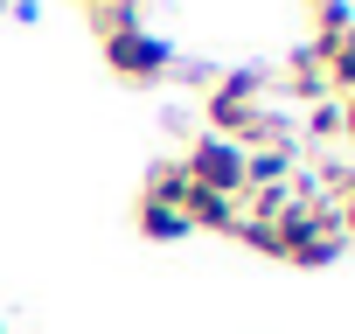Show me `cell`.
Masks as SVG:
<instances>
[{"instance_id":"2","label":"cell","mask_w":355,"mask_h":334,"mask_svg":"<svg viewBox=\"0 0 355 334\" xmlns=\"http://www.w3.org/2000/svg\"><path fill=\"white\" fill-rule=\"evenodd\" d=\"M98 49H105L112 77H125V84H153V77H167V70H174V49H167V42L146 28V21L105 28V35H98Z\"/></svg>"},{"instance_id":"3","label":"cell","mask_w":355,"mask_h":334,"mask_svg":"<svg viewBox=\"0 0 355 334\" xmlns=\"http://www.w3.org/2000/svg\"><path fill=\"white\" fill-rule=\"evenodd\" d=\"M189 182L196 188H209V195H237L244 202V146L237 139H223V132H202L196 146H189Z\"/></svg>"},{"instance_id":"8","label":"cell","mask_w":355,"mask_h":334,"mask_svg":"<svg viewBox=\"0 0 355 334\" xmlns=\"http://www.w3.org/2000/svg\"><path fill=\"white\" fill-rule=\"evenodd\" d=\"M306 139H341V98H313L306 105Z\"/></svg>"},{"instance_id":"10","label":"cell","mask_w":355,"mask_h":334,"mask_svg":"<svg viewBox=\"0 0 355 334\" xmlns=\"http://www.w3.org/2000/svg\"><path fill=\"white\" fill-rule=\"evenodd\" d=\"M341 139L355 146V98H341Z\"/></svg>"},{"instance_id":"6","label":"cell","mask_w":355,"mask_h":334,"mask_svg":"<svg viewBox=\"0 0 355 334\" xmlns=\"http://www.w3.org/2000/svg\"><path fill=\"white\" fill-rule=\"evenodd\" d=\"M189 195H196L189 167H182V160H167V167H153V175H146V195H139V202H167V209H182V216H189Z\"/></svg>"},{"instance_id":"5","label":"cell","mask_w":355,"mask_h":334,"mask_svg":"<svg viewBox=\"0 0 355 334\" xmlns=\"http://www.w3.org/2000/svg\"><path fill=\"white\" fill-rule=\"evenodd\" d=\"M237 216H244V202L237 195H209V188H196L189 195V230H237Z\"/></svg>"},{"instance_id":"9","label":"cell","mask_w":355,"mask_h":334,"mask_svg":"<svg viewBox=\"0 0 355 334\" xmlns=\"http://www.w3.org/2000/svg\"><path fill=\"white\" fill-rule=\"evenodd\" d=\"M334 209H341V237H355V188H348V195H341Z\"/></svg>"},{"instance_id":"12","label":"cell","mask_w":355,"mask_h":334,"mask_svg":"<svg viewBox=\"0 0 355 334\" xmlns=\"http://www.w3.org/2000/svg\"><path fill=\"white\" fill-rule=\"evenodd\" d=\"M91 8H105V0H91Z\"/></svg>"},{"instance_id":"1","label":"cell","mask_w":355,"mask_h":334,"mask_svg":"<svg viewBox=\"0 0 355 334\" xmlns=\"http://www.w3.org/2000/svg\"><path fill=\"white\" fill-rule=\"evenodd\" d=\"M272 244H279V258H293V265H327V258L341 251V209L293 195V202L272 216Z\"/></svg>"},{"instance_id":"4","label":"cell","mask_w":355,"mask_h":334,"mask_svg":"<svg viewBox=\"0 0 355 334\" xmlns=\"http://www.w3.org/2000/svg\"><path fill=\"white\" fill-rule=\"evenodd\" d=\"M293 160H300V146H251V153H244V195H258V188H293Z\"/></svg>"},{"instance_id":"7","label":"cell","mask_w":355,"mask_h":334,"mask_svg":"<svg viewBox=\"0 0 355 334\" xmlns=\"http://www.w3.org/2000/svg\"><path fill=\"white\" fill-rule=\"evenodd\" d=\"M139 230L160 237V244H174V237H189V216H182V209H167V202H139Z\"/></svg>"},{"instance_id":"11","label":"cell","mask_w":355,"mask_h":334,"mask_svg":"<svg viewBox=\"0 0 355 334\" xmlns=\"http://www.w3.org/2000/svg\"><path fill=\"white\" fill-rule=\"evenodd\" d=\"M306 8H320V0H306Z\"/></svg>"}]
</instances>
